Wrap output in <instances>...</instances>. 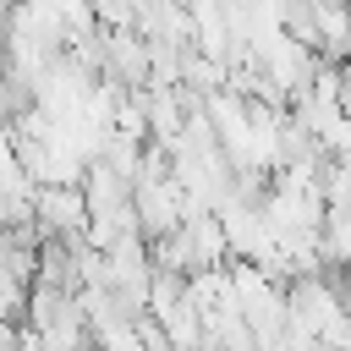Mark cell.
Segmentation results:
<instances>
[{"instance_id":"cell-1","label":"cell","mask_w":351,"mask_h":351,"mask_svg":"<svg viewBox=\"0 0 351 351\" xmlns=\"http://www.w3.org/2000/svg\"><path fill=\"white\" fill-rule=\"evenodd\" d=\"M33 219L44 236H71L88 225V197L82 181H38L33 186Z\"/></svg>"},{"instance_id":"cell-2","label":"cell","mask_w":351,"mask_h":351,"mask_svg":"<svg viewBox=\"0 0 351 351\" xmlns=\"http://www.w3.org/2000/svg\"><path fill=\"white\" fill-rule=\"evenodd\" d=\"M104 71L126 88H143L154 71V49L137 27H104Z\"/></svg>"},{"instance_id":"cell-3","label":"cell","mask_w":351,"mask_h":351,"mask_svg":"<svg viewBox=\"0 0 351 351\" xmlns=\"http://www.w3.org/2000/svg\"><path fill=\"white\" fill-rule=\"evenodd\" d=\"M225 60L219 55H208V49H197V44H181V82L192 88V93H214V88H225Z\"/></svg>"},{"instance_id":"cell-4","label":"cell","mask_w":351,"mask_h":351,"mask_svg":"<svg viewBox=\"0 0 351 351\" xmlns=\"http://www.w3.org/2000/svg\"><path fill=\"white\" fill-rule=\"evenodd\" d=\"M318 247H324V263H351V208H324Z\"/></svg>"}]
</instances>
